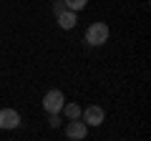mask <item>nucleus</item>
Listing matches in <instances>:
<instances>
[{"mask_svg":"<svg viewBox=\"0 0 151 141\" xmlns=\"http://www.w3.org/2000/svg\"><path fill=\"white\" fill-rule=\"evenodd\" d=\"M108 35H111V28H108L106 23H101V20L91 23V25L86 28V33H83V38H86V43H88V45H93V48L103 45V43L108 40Z\"/></svg>","mask_w":151,"mask_h":141,"instance_id":"1","label":"nucleus"},{"mask_svg":"<svg viewBox=\"0 0 151 141\" xmlns=\"http://www.w3.org/2000/svg\"><path fill=\"white\" fill-rule=\"evenodd\" d=\"M63 103H65L63 91H58V88H50V91L43 96L40 106H43L45 114H60V111H63Z\"/></svg>","mask_w":151,"mask_h":141,"instance_id":"2","label":"nucleus"},{"mask_svg":"<svg viewBox=\"0 0 151 141\" xmlns=\"http://www.w3.org/2000/svg\"><path fill=\"white\" fill-rule=\"evenodd\" d=\"M81 121L88 129H98V126L106 121V111H103L98 103H91V106H86V109L81 111Z\"/></svg>","mask_w":151,"mask_h":141,"instance_id":"3","label":"nucleus"},{"mask_svg":"<svg viewBox=\"0 0 151 141\" xmlns=\"http://www.w3.org/2000/svg\"><path fill=\"white\" fill-rule=\"evenodd\" d=\"M65 136H68L70 141H81L88 136V126L83 124L81 119H68V124H65Z\"/></svg>","mask_w":151,"mask_h":141,"instance_id":"4","label":"nucleus"},{"mask_svg":"<svg viewBox=\"0 0 151 141\" xmlns=\"http://www.w3.org/2000/svg\"><path fill=\"white\" fill-rule=\"evenodd\" d=\"M20 126V114L15 109H0V129L3 131H13Z\"/></svg>","mask_w":151,"mask_h":141,"instance_id":"5","label":"nucleus"},{"mask_svg":"<svg viewBox=\"0 0 151 141\" xmlns=\"http://www.w3.org/2000/svg\"><path fill=\"white\" fill-rule=\"evenodd\" d=\"M55 20H58V28H60V30H70V28H76V23H78V13L65 8L63 13L55 15Z\"/></svg>","mask_w":151,"mask_h":141,"instance_id":"6","label":"nucleus"},{"mask_svg":"<svg viewBox=\"0 0 151 141\" xmlns=\"http://www.w3.org/2000/svg\"><path fill=\"white\" fill-rule=\"evenodd\" d=\"M81 106H78V103H68V101H65L63 103V111H60V114H63L65 116V119H81Z\"/></svg>","mask_w":151,"mask_h":141,"instance_id":"7","label":"nucleus"},{"mask_svg":"<svg viewBox=\"0 0 151 141\" xmlns=\"http://www.w3.org/2000/svg\"><path fill=\"white\" fill-rule=\"evenodd\" d=\"M65 3V8H68V10H76V13H81L83 8L88 5V0H63Z\"/></svg>","mask_w":151,"mask_h":141,"instance_id":"8","label":"nucleus"},{"mask_svg":"<svg viewBox=\"0 0 151 141\" xmlns=\"http://www.w3.org/2000/svg\"><path fill=\"white\" fill-rule=\"evenodd\" d=\"M48 126H50V129H58V126H63L60 114H48Z\"/></svg>","mask_w":151,"mask_h":141,"instance_id":"9","label":"nucleus"},{"mask_svg":"<svg viewBox=\"0 0 151 141\" xmlns=\"http://www.w3.org/2000/svg\"><path fill=\"white\" fill-rule=\"evenodd\" d=\"M63 10H65V3H63V0H53V13H55V15L63 13Z\"/></svg>","mask_w":151,"mask_h":141,"instance_id":"10","label":"nucleus"}]
</instances>
